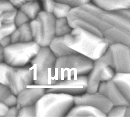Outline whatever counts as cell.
<instances>
[{
  "mask_svg": "<svg viewBox=\"0 0 130 117\" xmlns=\"http://www.w3.org/2000/svg\"><path fill=\"white\" fill-rule=\"evenodd\" d=\"M68 19L73 28L81 27L110 45L119 43L130 46V9L108 10L90 2L73 9Z\"/></svg>",
  "mask_w": 130,
  "mask_h": 117,
  "instance_id": "1",
  "label": "cell"
},
{
  "mask_svg": "<svg viewBox=\"0 0 130 117\" xmlns=\"http://www.w3.org/2000/svg\"><path fill=\"white\" fill-rule=\"evenodd\" d=\"M64 41L76 52L93 61L102 57L110 45L105 40L80 26L74 27L64 36Z\"/></svg>",
  "mask_w": 130,
  "mask_h": 117,
  "instance_id": "2",
  "label": "cell"
},
{
  "mask_svg": "<svg viewBox=\"0 0 130 117\" xmlns=\"http://www.w3.org/2000/svg\"><path fill=\"white\" fill-rule=\"evenodd\" d=\"M56 60L49 47H41L30 63L34 73V84L48 86L58 80L55 68Z\"/></svg>",
  "mask_w": 130,
  "mask_h": 117,
  "instance_id": "3",
  "label": "cell"
},
{
  "mask_svg": "<svg viewBox=\"0 0 130 117\" xmlns=\"http://www.w3.org/2000/svg\"><path fill=\"white\" fill-rule=\"evenodd\" d=\"M36 116H66L75 105L73 95L48 92L36 103Z\"/></svg>",
  "mask_w": 130,
  "mask_h": 117,
  "instance_id": "4",
  "label": "cell"
},
{
  "mask_svg": "<svg viewBox=\"0 0 130 117\" xmlns=\"http://www.w3.org/2000/svg\"><path fill=\"white\" fill-rule=\"evenodd\" d=\"M94 61L78 53L57 58L55 68L58 80L88 75Z\"/></svg>",
  "mask_w": 130,
  "mask_h": 117,
  "instance_id": "5",
  "label": "cell"
},
{
  "mask_svg": "<svg viewBox=\"0 0 130 117\" xmlns=\"http://www.w3.org/2000/svg\"><path fill=\"white\" fill-rule=\"evenodd\" d=\"M40 48L34 41L11 43L4 48V62L13 67L26 66L37 54Z\"/></svg>",
  "mask_w": 130,
  "mask_h": 117,
  "instance_id": "6",
  "label": "cell"
},
{
  "mask_svg": "<svg viewBox=\"0 0 130 117\" xmlns=\"http://www.w3.org/2000/svg\"><path fill=\"white\" fill-rule=\"evenodd\" d=\"M56 19L53 14L42 10L37 18L30 21L33 41L41 47H49L56 37Z\"/></svg>",
  "mask_w": 130,
  "mask_h": 117,
  "instance_id": "7",
  "label": "cell"
},
{
  "mask_svg": "<svg viewBox=\"0 0 130 117\" xmlns=\"http://www.w3.org/2000/svg\"><path fill=\"white\" fill-rule=\"evenodd\" d=\"M116 73H130V46L123 43L110 44L103 55Z\"/></svg>",
  "mask_w": 130,
  "mask_h": 117,
  "instance_id": "8",
  "label": "cell"
},
{
  "mask_svg": "<svg viewBox=\"0 0 130 117\" xmlns=\"http://www.w3.org/2000/svg\"><path fill=\"white\" fill-rule=\"evenodd\" d=\"M6 80L7 86L17 96L27 86L34 83L30 64L22 67L9 66L6 73Z\"/></svg>",
  "mask_w": 130,
  "mask_h": 117,
  "instance_id": "9",
  "label": "cell"
},
{
  "mask_svg": "<svg viewBox=\"0 0 130 117\" xmlns=\"http://www.w3.org/2000/svg\"><path fill=\"white\" fill-rule=\"evenodd\" d=\"M42 86L46 89V93L55 92L73 96L79 95L87 92V76L82 75L71 78L59 80L51 85Z\"/></svg>",
  "mask_w": 130,
  "mask_h": 117,
  "instance_id": "10",
  "label": "cell"
},
{
  "mask_svg": "<svg viewBox=\"0 0 130 117\" xmlns=\"http://www.w3.org/2000/svg\"><path fill=\"white\" fill-rule=\"evenodd\" d=\"M74 97L75 105H89L101 110L106 115L113 106L111 101L99 92L92 93L86 92L81 95L74 96Z\"/></svg>",
  "mask_w": 130,
  "mask_h": 117,
  "instance_id": "11",
  "label": "cell"
},
{
  "mask_svg": "<svg viewBox=\"0 0 130 117\" xmlns=\"http://www.w3.org/2000/svg\"><path fill=\"white\" fill-rule=\"evenodd\" d=\"M46 89L35 84L28 85L17 95V106L21 107L32 105L45 94Z\"/></svg>",
  "mask_w": 130,
  "mask_h": 117,
  "instance_id": "12",
  "label": "cell"
},
{
  "mask_svg": "<svg viewBox=\"0 0 130 117\" xmlns=\"http://www.w3.org/2000/svg\"><path fill=\"white\" fill-rule=\"evenodd\" d=\"M98 92L107 97L113 103V105H129L112 79L102 82L99 85Z\"/></svg>",
  "mask_w": 130,
  "mask_h": 117,
  "instance_id": "13",
  "label": "cell"
},
{
  "mask_svg": "<svg viewBox=\"0 0 130 117\" xmlns=\"http://www.w3.org/2000/svg\"><path fill=\"white\" fill-rule=\"evenodd\" d=\"M108 64L103 57L94 61L93 66L88 74V87L87 92L95 93L98 92L99 85L102 82L103 68Z\"/></svg>",
  "mask_w": 130,
  "mask_h": 117,
  "instance_id": "14",
  "label": "cell"
},
{
  "mask_svg": "<svg viewBox=\"0 0 130 117\" xmlns=\"http://www.w3.org/2000/svg\"><path fill=\"white\" fill-rule=\"evenodd\" d=\"M101 110L89 105H75L66 116H106Z\"/></svg>",
  "mask_w": 130,
  "mask_h": 117,
  "instance_id": "15",
  "label": "cell"
},
{
  "mask_svg": "<svg viewBox=\"0 0 130 117\" xmlns=\"http://www.w3.org/2000/svg\"><path fill=\"white\" fill-rule=\"evenodd\" d=\"M112 80L130 105V73H116Z\"/></svg>",
  "mask_w": 130,
  "mask_h": 117,
  "instance_id": "16",
  "label": "cell"
},
{
  "mask_svg": "<svg viewBox=\"0 0 130 117\" xmlns=\"http://www.w3.org/2000/svg\"><path fill=\"white\" fill-rule=\"evenodd\" d=\"M49 47L57 58L77 53L66 44L64 37H55Z\"/></svg>",
  "mask_w": 130,
  "mask_h": 117,
  "instance_id": "17",
  "label": "cell"
},
{
  "mask_svg": "<svg viewBox=\"0 0 130 117\" xmlns=\"http://www.w3.org/2000/svg\"><path fill=\"white\" fill-rule=\"evenodd\" d=\"M97 6L108 10L130 9V0H91Z\"/></svg>",
  "mask_w": 130,
  "mask_h": 117,
  "instance_id": "18",
  "label": "cell"
},
{
  "mask_svg": "<svg viewBox=\"0 0 130 117\" xmlns=\"http://www.w3.org/2000/svg\"><path fill=\"white\" fill-rule=\"evenodd\" d=\"M11 43L28 42L33 41L29 22L19 27L10 35Z\"/></svg>",
  "mask_w": 130,
  "mask_h": 117,
  "instance_id": "19",
  "label": "cell"
},
{
  "mask_svg": "<svg viewBox=\"0 0 130 117\" xmlns=\"http://www.w3.org/2000/svg\"><path fill=\"white\" fill-rule=\"evenodd\" d=\"M40 0H31L23 4L18 9L22 11L31 21L34 20L42 11Z\"/></svg>",
  "mask_w": 130,
  "mask_h": 117,
  "instance_id": "20",
  "label": "cell"
},
{
  "mask_svg": "<svg viewBox=\"0 0 130 117\" xmlns=\"http://www.w3.org/2000/svg\"><path fill=\"white\" fill-rule=\"evenodd\" d=\"M0 102L9 107L17 105V96L12 93L8 86L2 83L0 84Z\"/></svg>",
  "mask_w": 130,
  "mask_h": 117,
  "instance_id": "21",
  "label": "cell"
},
{
  "mask_svg": "<svg viewBox=\"0 0 130 117\" xmlns=\"http://www.w3.org/2000/svg\"><path fill=\"white\" fill-rule=\"evenodd\" d=\"M73 29L68 17L56 18L55 22L56 37H64L69 34Z\"/></svg>",
  "mask_w": 130,
  "mask_h": 117,
  "instance_id": "22",
  "label": "cell"
},
{
  "mask_svg": "<svg viewBox=\"0 0 130 117\" xmlns=\"http://www.w3.org/2000/svg\"><path fill=\"white\" fill-rule=\"evenodd\" d=\"M72 9L71 7L65 4L56 2L52 14L56 18L68 17Z\"/></svg>",
  "mask_w": 130,
  "mask_h": 117,
  "instance_id": "23",
  "label": "cell"
},
{
  "mask_svg": "<svg viewBox=\"0 0 130 117\" xmlns=\"http://www.w3.org/2000/svg\"><path fill=\"white\" fill-rule=\"evenodd\" d=\"M18 9L14 10L0 13L1 24H11L15 23V18Z\"/></svg>",
  "mask_w": 130,
  "mask_h": 117,
  "instance_id": "24",
  "label": "cell"
},
{
  "mask_svg": "<svg viewBox=\"0 0 130 117\" xmlns=\"http://www.w3.org/2000/svg\"><path fill=\"white\" fill-rule=\"evenodd\" d=\"M15 23L11 24H1L0 39L7 36H10L17 28Z\"/></svg>",
  "mask_w": 130,
  "mask_h": 117,
  "instance_id": "25",
  "label": "cell"
},
{
  "mask_svg": "<svg viewBox=\"0 0 130 117\" xmlns=\"http://www.w3.org/2000/svg\"><path fill=\"white\" fill-rule=\"evenodd\" d=\"M127 105H113L107 114V116H125Z\"/></svg>",
  "mask_w": 130,
  "mask_h": 117,
  "instance_id": "26",
  "label": "cell"
},
{
  "mask_svg": "<svg viewBox=\"0 0 130 117\" xmlns=\"http://www.w3.org/2000/svg\"><path fill=\"white\" fill-rule=\"evenodd\" d=\"M18 116H36V105L21 107L19 108Z\"/></svg>",
  "mask_w": 130,
  "mask_h": 117,
  "instance_id": "27",
  "label": "cell"
},
{
  "mask_svg": "<svg viewBox=\"0 0 130 117\" xmlns=\"http://www.w3.org/2000/svg\"><path fill=\"white\" fill-rule=\"evenodd\" d=\"M56 2L65 4L72 9L77 8L82 6L89 2L91 0H55Z\"/></svg>",
  "mask_w": 130,
  "mask_h": 117,
  "instance_id": "28",
  "label": "cell"
},
{
  "mask_svg": "<svg viewBox=\"0 0 130 117\" xmlns=\"http://www.w3.org/2000/svg\"><path fill=\"white\" fill-rule=\"evenodd\" d=\"M28 17L20 9H18L15 18V23L17 27H19L24 24L30 22Z\"/></svg>",
  "mask_w": 130,
  "mask_h": 117,
  "instance_id": "29",
  "label": "cell"
},
{
  "mask_svg": "<svg viewBox=\"0 0 130 117\" xmlns=\"http://www.w3.org/2000/svg\"><path fill=\"white\" fill-rule=\"evenodd\" d=\"M17 8L10 0H0V13L14 10Z\"/></svg>",
  "mask_w": 130,
  "mask_h": 117,
  "instance_id": "30",
  "label": "cell"
},
{
  "mask_svg": "<svg viewBox=\"0 0 130 117\" xmlns=\"http://www.w3.org/2000/svg\"><path fill=\"white\" fill-rule=\"evenodd\" d=\"M43 11L49 13H53L56 1L55 0H43L41 1Z\"/></svg>",
  "mask_w": 130,
  "mask_h": 117,
  "instance_id": "31",
  "label": "cell"
},
{
  "mask_svg": "<svg viewBox=\"0 0 130 117\" xmlns=\"http://www.w3.org/2000/svg\"><path fill=\"white\" fill-rule=\"evenodd\" d=\"M9 65L5 62H1L0 64V83L7 85L6 73Z\"/></svg>",
  "mask_w": 130,
  "mask_h": 117,
  "instance_id": "32",
  "label": "cell"
},
{
  "mask_svg": "<svg viewBox=\"0 0 130 117\" xmlns=\"http://www.w3.org/2000/svg\"><path fill=\"white\" fill-rule=\"evenodd\" d=\"M19 108L17 105L11 106L6 116H18Z\"/></svg>",
  "mask_w": 130,
  "mask_h": 117,
  "instance_id": "33",
  "label": "cell"
},
{
  "mask_svg": "<svg viewBox=\"0 0 130 117\" xmlns=\"http://www.w3.org/2000/svg\"><path fill=\"white\" fill-rule=\"evenodd\" d=\"M10 107L5 103L0 102V116H6L9 109Z\"/></svg>",
  "mask_w": 130,
  "mask_h": 117,
  "instance_id": "34",
  "label": "cell"
},
{
  "mask_svg": "<svg viewBox=\"0 0 130 117\" xmlns=\"http://www.w3.org/2000/svg\"><path fill=\"white\" fill-rule=\"evenodd\" d=\"M0 43L1 46L3 47L4 48L8 46L10 44H11V40L10 36L5 37L0 39Z\"/></svg>",
  "mask_w": 130,
  "mask_h": 117,
  "instance_id": "35",
  "label": "cell"
},
{
  "mask_svg": "<svg viewBox=\"0 0 130 117\" xmlns=\"http://www.w3.org/2000/svg\"><path fill=\"white\" fill-rule=\"evenodd\" d=\"M10 1L18 9L23 4L31 0H10Z\"/></svg>",
  "mask_w": 130,
  "mask_h": 117,
  "instance_id": "36",
  "label": "cell"
},
{
  "mask_svg": "<svg viewBox=\"0 0 130 117\" xmlns=\"http://www.w3.org/2000/svg\"><path fill=\"white\" fill-rule=\"evenodd\" d=\"M0 61L1 62H4V47L1 46L0 47Z\"/></svg>",
  "mask_w": 130,
  "mask_h": 117,
  "instance_id": "37",
  "label": "cell"
},
{
  "mask_svg": "<svg viewBox=\"0 0 130 117\" xmlns=\"http://www.w3.org/2000/svg\"><path fill=\"white\" fill-rule=\"evenodd\" d=\"M125 116H130V105H127L126 107Z\"/></svg>",
  "mask_w": 130,
  "mask_h": 117,
  "instance_id": "38",
  "label": "cell"
},
{
  "mask_svg": "<svg viewBox=\"0 0 130 117\" xmlns=\"http://www.w3.org/2000/svg\"><path fill=\"white\" fill-rule=\"evenodd\" d=\"M40 1H43V0H40Z\"/></svg>",
  "mask_w": 130,
  "mask_h": 117,
  "instance_id": "39",
  "label": "cell"
}]
</instances>
